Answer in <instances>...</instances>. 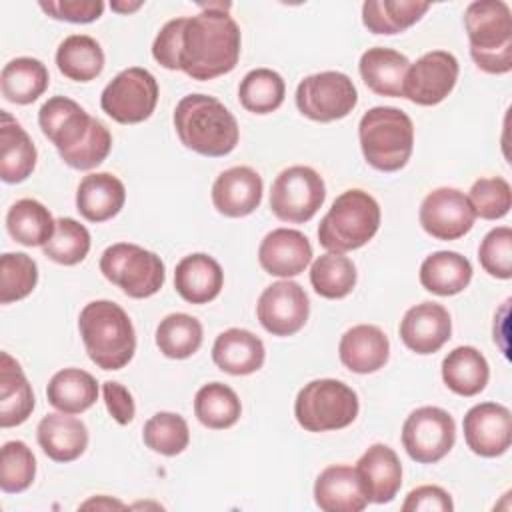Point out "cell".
I'll return each instance as SVG.
<instances>
[{
  "mask_svg": "<svg viewBox=\"0 0 512 512\" xmlns=\"http://www.w3.org/2000/svg\"><path fill=\"white\" fill-rule=\"evenodd\" d=\"M202 12L168 20L152 42L154 60L192 80H212L236 68L242 34L228 14L230 2L200 4Z\"/></svg>",
  "mask_w": 512,
  "mask_h": 512,
  "instance_id": "6da1fadb",
  "label": "cell"
},
{
  "mask_svg": "<svg viewBox=\"0 0 512 512\" xmlns=\"http://www.w3.org/2000/svg\"><path fill=\"white\" fill-rule=\"evenodd\" d=\"M38 124L64 164L74 170H92L110 154L108 128L68 96L48 98L38 110Z\"/></svg>",
  "mask_w": 512,
  "mask_h": 512,
  "instance_id": "7a4b0ae2",
  "label": "cell"
},
{
  "mask_svg": "<svg viewBox=\"0 0 512 512\" xmlns=\"http://www.w3.org/2000/svg\"><path fill=\"white\" fill-rule=\"evenodd\" d=\"M180 142L202 156L220 158L230 154L240 138V128L234 114L214 96L188 94L172 116Z\"/></svg>",
  "mask_w": 512,
  "mask_h": 512,
  "instance_id": "3957f363",
  "label": "cell"
},
{
  "mask_svg": "<svg viewBox=\"0 0 512 512\" xmlns=\"http://www.w3.org/2000/svg\"><path fill=\"white\" fill-rule=\"evenodd\" d=\"M88 358L102 370L124 368L136 352V334L126 310L112 300L88 302L78 316Z\"/></svg>",
  "mask_w": 512,
  "mask_h": 512,
  "instance_id": "277c9868",
  "label": "cell"
},
{
  "mask_svg": "<svg viewBox=\"0 0 512 512\" xmlns=\"http://www.w3.org/2000/svg\"><path fill=\"white\" fill-rule=\"evenodd\" d=\"M474 64L488 74L512 70V12L502 0H476L464 10Z\"/></svg>",
  "mask_w": 512,
  "mask_h": 512,
  "instance_id": "5b68a950",
  "label": "cell"
},
{
  "mask_svg": "<svg viewBox=\"0 0 512 512\" xmlns=\"http://www.w3.org/2000/svg\"><path fill=\"white\" fill-rule=\"evenodd\" d=\"M358 140L364 160L380 172L402 170L414 148V124L394 106H374L360 118Z\"/></svg>",
  "mask_w": 512,
  "mask_h": 512,
  "instance_id": "8992f818",
  "label": "cell"
},
{
  "mask_svg": "<svg viewBox=\"0 0 512 512\" xmlns=\"http://www.w3.org/2000/svg\"><path fill=\"white\" fill-rule=\"evenodd\" d=\"M380 228V206L360 188L344 190L318 224V242L328 252H350L368 244Z\"/></svg>",
  "mask_w": 512,
  "mask_h": 512,
  "instance_id": "52a82bcc",
  "label": "cell"
},
{
  "mask_svg": "<svg viewBox=\"0 0 512 512\" xmlns=\"http://www.w3.org/2000/svg\"><path fill=\"white\" fill-rule=\"evenodd\" d=\"M358 410V394L336 378H318L304 384L294 400L296 422L306 432L342 430L356 420Z\"/></svg>",
  "mask_w": 512,
  "mask_h": 512,
  "instance_id": "ba28073f",
  "label": "cell"
},
{
  "mask_svg": "<svg viewBox=\"0 0 512 512\" xmlns=\"http://www.w3.org/2000/svg\"><path fill=\"white\" fill-rule=\"evenodd\" d=\"M100 272L130 298L154 296L166 280L158 254L130 242H116L100 256Z\"/></svg>",
  "mask_w": 512,
  "mask_h": 512,
  "instance_id": "9c48e42d",
  "label": "cell"
},
{
  "mask_svg": "<svg viewBox=\"0 0 512 512\" xmlns=\"http://www.w3.org/2000/svg\"><path fill=\"white\" fill-rule=\"evenodd\" d=\"M326 198L322 176L310 166H288L272 182L270 210L290 224H302L314 218Z\"/></svg>",
  "mask_w": 512,
  "mask_h": 512,
  "instance_id": "30bf717a",
  "label": "cell"
},
{
  "mask_svg": "<svg viewBox=\"0 0 512 512\" xmlns=\"http://www.w3.org/2000/svg\"><path fill=\"white\" fill-rule=\"evenodd\" d=\"M158 104V82L152 72L130 66L118 72L102 90L100 106L118 124H138L152 116Z\"/></svg>",
  "mask_w": 512,
  "mask_h": 512,
  "instance_id": "8fae6325",
  "label": "cell"
},
{
  "mask_svg": "<svg viewBox=\"0 0 512 512\" xmlns=\"http://www.w3.org/2000/svg\"><path fill=\"white\" fill-rule=\"evenodd\" d=\"M358 104V90L350 76L336 70L310 74L296 88L298 110L314 122H334Z\"/></svg>",
  "mask_w": 512,
  "mask_h": 512,
  "instance_id": "7c38bea8",
  "label": "cell"
},
{
  "mask_svg": "<svg viewBox=\"0 0 512 512\" xmlns=\"http://www.w3.org/2000/svg\"><path fill=\"white\" fill-rule=\"evenodd\" d=\"M456 442L454 418L438 406H422L408 414L402 424V446L418 464L442 460Z\"/></svg>",
  "mask_w": 512,
  "mask_h": 512,
  "instance_id": "4fadbf2b",
  "label": "cell"
},
{
  "mask_svg": "<svg viewBox=\"0 0 512 512\" xmlns=\"http://www.w3.org/2000/svg\"><path fill=\"white\" fill-rule=\"evenodd\" d=\"M458 74L460 64L452 52H426L408 66L402 84V98L418 106H436L454 90Z\"/></svg>",
  "mask_w": 512,
  "mask_h": 512,
  "instance_id": "5bb4252c",
  "label": "cell"
},
{
  "mask_svg": "<svg viewBox=\"0 0 512 512\" xmlns=\"http://www.w3.org/2000/svg\"><path fill=\"white\" fill-rule=\"evenodd\" d=\"M418 220L432 238L458 240L472 230L476 212L462 190L440 186L424 196Z\"/></svg>",
  "mask_w": 512,
  "mask_h": 512,
  "instance_id": "9a60e30c",
  "label": "cell"
},
{
  "mask_svg": "<svg viewBox=\"0 0 512 512\" xmlns=\"http://www.w3.org/2000/svg\"><path fill=\"white\" fill-rule=\"evenodd\" d=\"M310 314V300L298 282L288 278L264 288L256 304L258 322L272 336H292L300 332Z\"/></svg>",
  "mask_w": 512,
  "mask_h": 512,
  "instance_id": "2e32d148",
  "label": "cell"
},
{
  "mask_svg": "<svg viewBox=\"0 0 512 512\" xmlns=\"http://www.w3.org/2000/svg\"><path fill=\"white\" fill-rule=\"evenodd\" d=\"M462 428L466 446L482 458L502 456L510 448L512 416L504 404L480 402L472 406L462 420Z\"/></svg>",
  "mask_w": 512,
  "mask_h": 512,
  "instance_id": "e0dca14e",
  "label": "cell"
},
{
  "mask_svg": "<svg viewBox=\"0 0 512 512\" xmlns=\"http://www.w3.org/2000/svg\"><path fill=\"white\" fill-rule=\"evenodd\" d=\"M262 176L250 166H232L218 174L212 184V204L228 218L252 214L262 202Z\"/></svg>",
  "mask_w": 512,
  "mask_h": 512,
  "instance_id": "ac0fdd59",
  "label": "cell"
},
{
  "mask_svg": "<svg viewBox=\"0 0 512 512\" xmlns=\"http://www.w3.org/2000/svg\"><path fill=\"white\" fill-rule=\"evenodd\" d=\"M312 260V244L294 228H274L258 246V262L264 272L278 278H292L306 270Z\"/></svg>",
  "mask_w": 512,
  "mask_h": 512,
  "instance_id": "d6986e66",
  "label": "cell"
},
{
  "mask_svg": "<svg viewBox=\"0 0 512 512\" xmlns=\"http://www.w3.org/2000/svg\"><path fill=\"white\" fill-rule=\"evenodd\" d=\"M452 334L448 310L436 302H420L406 310L400 322V338L416 354L438 352Z\"/></svg>",
  "mask_w": 512,
  "mask_h": 512,
  "instance_id": "ffe728a7",
  "label": "cell"
},
{
  "mask_svg": "<svg viewBox=\"0 0 512 512\" xmlns=\"http://www.w3.org/2000/svg\"><path fill=\"white\" fill-rule=\"evenodd\" d=\"M356 474L368 502L388 504L402 486V464L398 454L382 444H372L356 462Z\"/></svg>",
  "mask_w": 512,
  "mask_h": 512,
  "instance_id": "44dd1931",
  "label": "cell"
},
{
  "mask_svg": "<svg viewBox=\"0 0 512 512\" xmlns=\"http://www.w3.org/2000/svg\"><path fill=\"white\" fill-rule=\"evenodd\" d=\"M342 364L356 374H372L388 362L390 342L384 330L374 324H356L348 328L338 344Z\"/></svg>",
  "mask_w": 512,
  "mask_h": 512,
  "instance_id": "7402d4cb",
  "label": "cell"
},
{
  "mask_svg": "<svg viewBox=\"0 0 512 512\" xmlns=\"http://www.w3.org/2000/svg\"><path fill=\"white\" fill-rule=\"evenodd\" d=\"M314 502L324 512H360L368 506L356 468L346 464L328 466L318 474Z\"/></svg>",
  "mask_w": 512,
  "mask_h": 512,
  "instance_id": "603a6c76",
  "label": "cell"
},
{
  "mask_svg": "<svg viewBox=\"0 0 512 512\" xmlns=\"http://www.w3.org/2000/svg\"><path fill=\"white\" fill-rule=\"evenodd\" d=\"M264 358V342L246 328H228L220 332L212 346L214 364L232 376H248L258 372Z\"/></svg>",
  "mask_w": 512,
  "mask_h": 512,
  "instance_id": "cb8c5ba5",
  "label": "cell"
},
{
  "mask_svg": "<svg viewBox=\"0 0 512 512\" xmlns=\"http://www.w3.org/2000/svg\"><path fill=\"white\" fill-rule=\"evenodd\" d=\"M42 452L54 462H72L80 458L88 446L86 424L66 412L46 414L36 428Z\"/></svg>",
  "mask_w": 512,
  "mask_h": 512,
  "instance_id": "d4e9b609",
  "label": "cell"
},
{
  "mask_svg": "<svg viewBox=\"0 0 512 512\" xmlns=\"http://www.w3.org/2000/svg\"><path fill=\"white\" fill-rule=\"evenodd\" d=\"M224 286L222 266L204 252L184 256L174 270V288L190 304L212 302Z\"/></svg>",
  "mask_w": 512,
  "mask_h": 512,
  "instance_id": "484cf974",
  "label": "cell"
},
{
  "mask_svg": "<svg viewBox=\"0 0 512 512\" xmlns=\"http://www.w3.org/2000/svg\"><path fill=\"white\" fill-rule=\"evenodd\" d=\"M126 202L122 180L110 172H94L80 180L76 190V210L88 222H106L114 218Z\"/></svg>",
  "mask_w": 512,
  "mask_h": 512,
  "instance_id": "4316f807",
  "label": "cell"
},
{
  "mask_svg": "<svg viewBox=\"0 0 512 512\" xmlns=\"http://www.w3.org/2000/svg\"><path fill=\"white\" fill-rule=\"evenodd\" d=\"M36 146L18 120L0 112V178L6 184L24 182L36 168Z\"/></svg>",
  "mask_w": 512,
  "mask_h": 512,
  "instance_id": "83f0119b",
  "label": "cell"
},
{
  "mask_svg": "<svg viewBox=\"0 0 512 512\" xmlns=\"http://www.w3.org/2000/svg\"><path fill=\"white\" fill-rule=\"evenodd\" d=\"M34 410L32 386L16 358L0 354V426L12 428L30 418Z\"/></svg>",
  "mask_w": 512,
  "mask_h": 512,
  "instance_id": "f1b7e54d",
  "label": "cell"
},
{
  "mask_svg": "<svg viewBox=\"0 0 512 512\" xmlns=\"http://www.w3.org/2000/svg\"><path fill=\"white\" fill-rule=\"evenodd\" d=\"M410 60L398 50L374 46L368 48L358 62L364 84L378 96L402 98V84Z\"/></svg>",
  "mask_w": 512,
  "mask_h": 512,
  "instance_id": "f546056e",
  "label": "cell"
},
{
  "mask_svg": "<svg viewBox=\"0 0 512 512\" xmlns=\"http://www.w3.org/2000/svg\"><path fill=\"white\" fill-rule=\"evenodd\" d=\"M490 378V368L484 354L474 346H458L442 360V380L448 390L458 396L480 394Z\"/></svg>",
  "mask_w": 512,
  "mask_h": 512,
  "instance_id": "4dcf8cb0",
  "label": "cell"
},
{
  "mask_svg": "<svg viewBox=\"0 0 512 512\" xmlns=\"http://www.w3.org/2000/svg\"><path fill=\"white\" fill-rule=\"evenodd\" d=\"M472 280V264L452 250H438L420 264V284L438 296H454Z\"/></svg>",
  "mask_w": 512,
  "mask_h": 512,
  "instance_id": "1f68e13d",
  "label": "cell"
},
{
  "mask_svg": "<svg viewBox=\"0 0 512 512\" xmlns=\"http://www.w3.org/2000/svg\"><path fill=\"white\" fill-rule=\"evenodd\" d=\"M48 68L32 56H20L10 60L0 74L2 96L12 104H32L48 88Z\"/></svg>",
  "mask_w": 512,
  "mask_h": 512,
  "instance_id": "d6a6232c",
  "label": "cell"
},
{
  "mask_svg": "<svg viewBox=\"0 0 512 512\" xmlns=\"http://www.w3.org/2000/svg\"><path fill=\"white\" fill-rule=\"evenodd\" d=\"M46 398L60 412L80 414L98 400V382L86 370L62 368L50 378Z\"/></svg>",
  "mask_w": 512,
  "mask_h": 512,
  "instance_id": "836d02e7",
  "label": "cell"
},
{
  "mask_svg": "<svg viewBox=\"0 0 512 512\" xmlns=\"http://www.w3.org/2000/svg\"><path fill=\"white\" fill-rule=\"evenodd\" d=\"M430 8V2L416 0H366L362 24L372 34H400L414 26Z\"/></svg>",
  "mask_w": 512,
  "mask_h": 512,
  "instance_id": "e575fe53",
  "label": "cell"
},
{
  "mask_svg": "<svg viewBox=\"0 0 512 512\" xmlns=\"http://www.w3.org/2000/svg\"><path fill=\"white\" fill-rule=\"evenodd\" d=\"M56 66L74 82H90L104 70V50L88 34H70L56 50Z\"/></svg>",
  "mask_w": 512,
  "mask_h": 512,
  "instance_id": "d590c367",
  "label": "cell"
},
{
  "mask_svg": "<svg viewBox=\"0 0 512 512\" xmlns=\"http://www.w3.org/2000/svg\"><path fill=\"white\" fill-rule=\"evenodd\" d=\"M6 230L22 246H44L56 230V220L42 202L22 198L8 210Z\"/></svg>",
  "mask_w": 512,
  "mask_h": 512,
  "instance_id": "8d00e7d4",
  "label": "cell"
},
{
  "mask_svg": "<svg viewBox=\"0 0 512 512\" xmlns=\"http://www.w3.org/2000/svg\"><path fill=\"white\" fill-rule=\"evenodd\" d=\"M194 414L202 426L210 430H224L238 422L242 404L230 386L222 382H208L194 396Z\"/></svg>",
  "mask_w": 512,
  "mask_h": 512,
  "instance_id": "74e56055",
  "label": "cell"
},
{
  "mask_svg": "<svg viewBox=\"0 0 512 512\" xmlns=\"http://www.w3.org/2000/svg\"><path fill=\"white\" fill-rule=\"evenodd\" d=\"M156 346L166 358H190L202 346L200 320L184 312L164 316L156 328Z\"/></svg>",
  "mask_w": 512,
  "mask_h": 512,
  "instance_id": "f35d334b",
  "label": "cell"
},
{
  "mask_svg": "<svg viewBox=\"0 0 512 512\" xmlns=\"http://www.w3.org/2000/svg\"><path fill=\"white\" fill-rule=\"evenodd\" d=\"M310 284L318 296L340 300L356 286V266L348 256L326 252L312 262Z\"/></svg>",
  "mask_w": 512,
  "mask_h": 512,
  "instance_id": "ab89813d",
  "label": "cell"
},
{
  "mask_svg": "<svg viewBox=\"0 0 512 512\" xmlns=\"http://www.w3.org/2000/svg\"><path fill=\"white\" fill-rule=\"evenodd\" d=\"M284 78L270 68L250 70L238 86L240 104L252 114H270L284 102Z\"/></svg>",
  "mask_w": 512,
  "mask_h": 512,
  "instance_id": "60d3db41",
  "label": "cell"
},
{
  "mask_svg": "<svg viewBox=\"0 0 512 512\" xmlns=\"http://www.w3.org/2000/svg\"><path fill=\"white\" fill-rule=\"evenodd\" d=\"M142 440L156 454L176 456L188 448V422L176 412H156L146 420Z\"/></svg>",
  "mask_w": 512,
  "mask_h": 512,
  "instance_id": "b9f144b4",
  "label": "cell"
},
{
  "mask_svg": "<svg viewBox=\"0 0 512 512\" xmlns=\"http://www.w3.org/2000/svg\"><path fill=\"white\" fill-rule=\"evenodd\" d=\"M44 256L62 266H74L90 252V232L74 218H58L52 238L42 246Z\"/></svg>",
  "mask_w": 512,
  "mask_h": 512,
  "instance_id": "7bdbcfd3",
  "label": "cell"
},
{
  "mask_svg": "<svg viewBox=\"0 0 512 512\" xmlns=\"http://www.w3.org/2000/svg\"><path fill=\"white\" fill-rule=\"evenodd\" d=\"M38 284V266L24 252H6L0 258V304L26 298Z\"/></svg>",
  "mask_w": 512,
  "mask_h": 512,
  "instance_id": "ee69618b",
  "label": "cell"
},
{
  "mask_svg": "<svg viewBox=\"0 0 512 512\" xmlns=\"http://www.w3.org/2000/svg\"><path fill=\"white\" fill-rule=\"evenodd\" d=\"M36 476V458L22 440H10L2 446L0 488L6 494L28 490Z\"/></svg>",
  "mask_w": 512,
  "mask_h": 512,
  "instance_id": "f6af8a7d",
  "label": "cell"
},
{
  "mask_svg": "<svg viewBox=\"0 0 512 512\" xmlns=\"http://www.w3.org/2000/svg\"><path fill=\"white\" fill-rule=\"evenodd\" d=\"M476 216L484 220L504 218L512 208V188L502 176L478 178L468 194Z\"/></svg>",
  "mask_w": 512,
  "mask_h": 512,
  "instance_id": "bcb514c9",
  "label": "cell"
},
{
  "mask_svg": "<svg viewBox=\"0 0 512 512\" xmlns=\"http://www.w3.org/2000/svg\"><path fill=\"white\" fill-rule=\"evenodd\" d=\"M478 260L484 272L494 278H512V230L510 226L492 228L480 242Z\"/></svg>",
  "mask_w": 512,
  "mask_h": 512,
  "instance_id": "7dc6e473",
  "label": "cell"
},
{
  "mask_svg": "<svg viewBox=\"0 0 512 512\" xmlns=\"http://www.w3.org/2000/svg\"><path fill=\"white\" fill-rule=\"evenodd\" d=\"M42 12H46L54 20H66L74 24H88L102 16L104 2L102 0H48L38 2Z\"/></svg>",
  "mask_w": 512,
  "mask_h": 512,
  "instance_id": "c3c4849f",
  "label": "cell"
},
{
  "mask_svg": "<svg viewBox=\"0 0 512 512\" xmlns=\"http://www.w3.org/2000/svg\"><path fill=\"white\" fill-rule=\"evenodd\" d=\"M454 502L450 494L434 484H424L408 492L402 512H452Z\"/></svg>",
  "mask_w": 512,
  "mask_h": 512,
  "instance_id": "681fc988",
  "label": "cell"
},
{
  "mask_svg": "<svg viewBox=\"0 0 512 512\" xmlns=\"http://www.w3.org/2000/svg\"><path fill=\"white\" fill-rule=\"evenodd\" d=\"M102 396H104V404L108 414L122 426L130 424L134 420L136 414V406H134V398L128 392L126 386H122L120 382H112L106 380L102 384Z\"/></svg>",
  "mask_w": 512,
  "mask_h": 512,
  "instance_id": "f907efd6",
  "label": "cell"
},
{
  "mask_svg": "<svg viewBox=\"0 0 512 512\" xmlns=\"http://www.w3.org/2000/svg\"><path fill=\"white\" fill-rule=\"evenodd\" d=\"M144 2L138 0V2H110V8L114 12H120V14H128V12H134L138 8H142Z\"/></svg>",
  "mask_w": 512,
  "mask_h": 512,
  "instance_id": "816d5d0a",
  "label": "cell"
}]
</instances>
